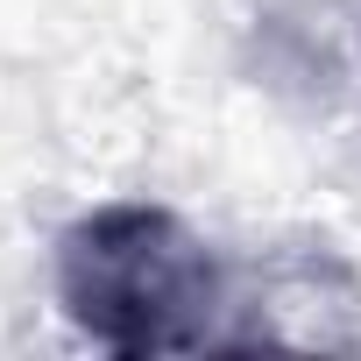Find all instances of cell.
<instances>
[{"mask_svg": "<svg viewBox=\"0 0 361 361\" xmlns=\"http://www.w3.org/2000/svg\"><path fill=\"white\" fill-rule=\"evenodd\" d=\"M57 290L114 354H185L213 340L220 276L206 248L156 206H106L64 234Z\"/></svg>", "mask_w": 361, "mask_h": 361, "instance_id": "cell-1", "label": "cell"}]
</instances>
